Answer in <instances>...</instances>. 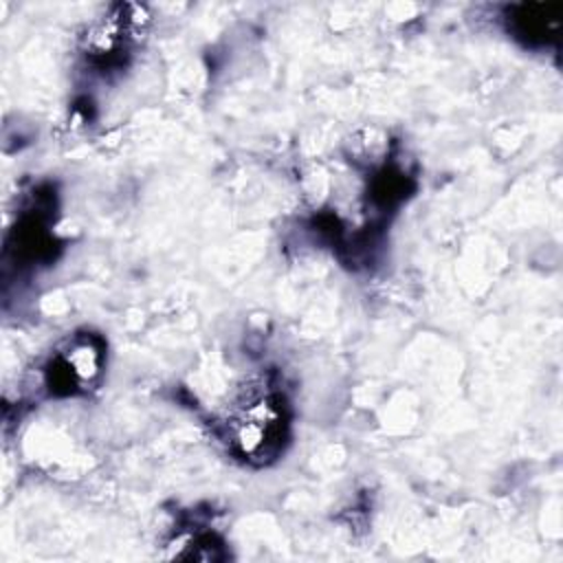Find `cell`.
<instances>
[{
    "label": "cell",
    "instance_id": "obj_2",
    "mask_svg": "<svg viewBox=\"0 0 563 563\" xmlns=\"http://www.w3.org/2000/svg\"><path fill=\"white\" fill-rule=\"evenodd\" d=\"M103 372V343L95 334L73 336L48 363L46 380L53 391L77 394L97 385Z\"/></svg>",
    "mask_w": 563,
    "mask_h": 563
},
{
    "label": "cell",
    "instance_id": "obj_3",
    "mask_svg": "<svg viewBox=\"0 0 563 563\" xmlns=\"http://www.w3.org/2000/svg\"><path fill=\"white\" fill-rule=\"evenodd\" d=\"M563 7L561 4H519L508 13L510 29L517 37H523L530 44H545L556 37L563 24Z\"/></svg>",
    "mask_w": 563,
    "mask_h": 563
},
{
    "label": "cell",
    "instance_id": "obj_1",
    "mask_svg": "<svg viewBox=\"0 0 563 563\" xmlns=\"http://www.w3.org/2000/svg\"><path fill=\"white\" fill-rule=\"evenodd\" d=\"M288 435V413L282 394L268 387L249 389L224 418V438L231 451L253 464L277 457Z\"/></svg>",
    "mask_w": 563,
    "mask_h": 563
}]
</instances>
